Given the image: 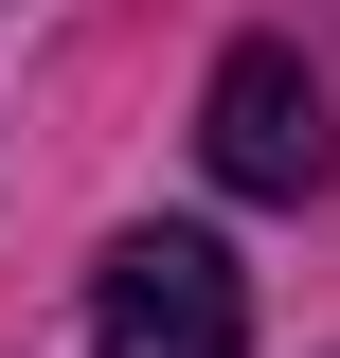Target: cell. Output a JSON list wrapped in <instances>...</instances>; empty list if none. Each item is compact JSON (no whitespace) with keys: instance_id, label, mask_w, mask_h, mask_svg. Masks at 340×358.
<instances>
[{"instance_id":"1","label":"cell","mask_w":340,"mask_h":358,"mask_svg":"<svg viewBox=\"0 0 340 358\" xmlns=\"http://www.w3.org/2000/svg\"><path fill=\"white\" fill-rule=\"evenodd\" d=\"M90 358H251V268L215 251V233H108Z\"/></svg>"},{"instance_id":"2","label":"cell","mask_w":340,"mask_h":358,"mask_svg":"<svg viewBox=\"0 0 340 358\" xmlns=\"http://www.w3.org/2000/svg\"><path fill=\"white\" fill-rule=\"evenodd\" d=\"M197 162L233 179V197H323V179H340L323 72H304L287 36H233V54H215V90H197Z\"/></svg>"}]
</instances>
